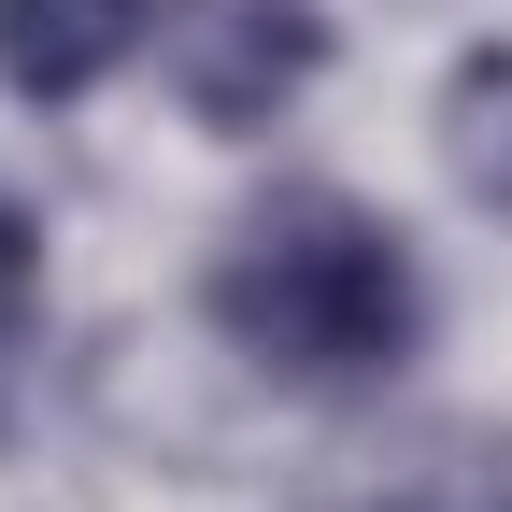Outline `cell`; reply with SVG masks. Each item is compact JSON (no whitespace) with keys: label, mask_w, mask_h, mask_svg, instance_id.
<instances>
[{"label":"cell","mask_w":512,"mask_h":512,"mask_svg":"<svg viewBox=\"0 0 512 512\" xmlns=\"http://www.w3.org/2000/svg\"><path fill=\"white\" fill-rule=\"evenodd\" d=\"M200 313L285 399H370L427 342V271L356 185H271L200 271Z\"/></svg>","instance_id":"obj_1"},{"label":"cell","mask_w":512,"mask_h":512,"mask_svg":"<svg viewBox=\"0 0 512 512\" xmlns=\"http://www.w3.org/2000/svg\"><path fill=\"white\" fill-rule=\"evenodd\" d=\"M157 43H171L185 114H200L214 143H242V128H271L313 72H328V0H171Z\"/></svg>","instance_id":"obj_2"},{"label":"cell","mask_w":512,"mask_h":512,"mask_svg":"<svg viewBox=\"0 0 512 512\" xmlns=\"http://www.w3.org/2000/svg\"><path fill=\"white\" fill-rule=\"evenodd\" d=\"M157 15L171 0H0V86L15 100H100L128 57L157 43Z\"/></svg>","instance_id":"obj_3"},{"label":"cell","mask_w":512,"mask_h":512,"mask_svg":"<svg viewBox=\"0 0 512 512\" xmlns=\"http://www.w3.org/2000/svg\"><path fill=\"white\" fill-rule=\"evenodd\" d=\"M441 171H456L470 214L512 228V43H470L441 72Z\"/></svg>","instance_id":"obj_4"},{"label":"cell","mask_w":512,"mask_h":512,"mask_svg":"<svg viewBox=\"0 0 512 512\" xmlns=\"http://www.w3.org/2000/svg\"><path fill=\"white\" fill-rule=\"evenodd\" d=\"M29 313H43V228H29L15 185H0V370L29 356Z\"/></svg>","instance_id":"obj_5"}]
</instances>
